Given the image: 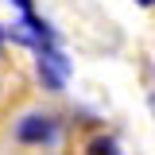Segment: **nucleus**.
Returning a JSON list of instances; mask_svg holds the SVG:
<instances>
[{
  "mask_svg": "<svg viewBox=\"0 0 155 155\" xmlns=\"http://www.w3.org/2000/svg\"><path fill=\"white\" fill-rule=\"evenodd\" d=\"M12 4H16L19 12H31V0H12Z\"/></svg>",
  "mask_w": 155,
  "mask_h": 155,
  "instance_id": "7ed1b4c3",
  "label": "nucleus"
},
{
  "mask_svg": "<svg viewBox=\"0 0 155 155\" xmlns=\"http://www.w3.org/2000/svg\"><path fill=\"white\" fill-rule=\"evenodd\" d=\"M0 47H4V27H0Z\"/></svg>",
  "mask_w": 155,
  "mask_h": 155,
  "instance_id": "20e7f679",
  "label": "nucleus"
},
{
  "mask_svg": "<svg viewBox=\"0 0 155 155\" xmlns=\"http://www.w3.org/2000/svg\"><path fill=\"white\" fill-rule=\"evenodd\" d=\"M140 4H143V8H147V4H155V0H140Z\"/></svg>",
  "mask_w": 155,
  "mask_h": 155,
  "instance_id": "39448f33",
  "label": "nucleus"
},
{
  "mask_svg": "<svg viewBox=\"0 0 155 155\" xmlns=\"http://www.w3.org/2000/svg\"><path fill=\"white\" fill-rule=\"evenodd\" d=\"M16 140H19V143H54V140H58V128H54L51 116L31 113V116H23V120L16 124Z\"/></svg>",
  "mask_w": 155,
  "mask_h": 155,
  "instance_id": "f257e3e1",
  "label": "nucleus"
},
{
  "mask_svg": "<svg viewBox=\"0 0 155 155\" xmlns=\"http://www.w3.org/2000/svg\"><path fill=\"white\" fill-rule=\"evenodd\" d=\"M89 151H116V140H93Z\"/></svg>",
  "mask_w": 155,
  "mask_h": 155,
  "instance_id": "f03ea898",
  "label": "nucleus"
}]
</instances>
